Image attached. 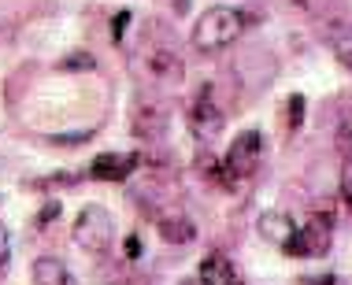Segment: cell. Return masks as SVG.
<instances>
[{"label":"cell","mask_w":352,"mask_h":285,"mask_svg":"<svg viewBox=\"0 0 352 285\" xmlns=\"http://www.w3.org/2000/svg\"><path fill=\"white\" fill-rule=\"evenodd\" d=\"M341 196L352 204V159H345V167H341Z\"/></svg>","instance_id":"cell-16"},{"label":"cell","mask_w":352,"mask_h":285,"mask_svg":"<svg viewBox=\"0 0 352 285\" xmlns=\"http://www.w3.org/2000/svg\"><path fill=\"white\" fill-rule=\"evenodd\" d=\"M256 226H260V237H263V241L274 244V249H282V252L289 249L293 237H297V223H293L285 212H263Z\"/></svg>","instance_id":"cell-8"},{"label":"cell","mask_w":352,"mask_h":285,"mask_svg":"<svg viewBox=\"0 0 352 285\" xmlns=\"http://www.w3.org/2000/svg\"><path fill=\"white\" fill-rule=\"evenodd\" d=\"M34 285H78V278L71 274V267L56 255H41L34 263Z\"/></svg>","instance_id":"cell-11"},{"label":"cell","mask_w":352,"mask_h":285,"mask_svg":"<svg viewBox=\"0 0 352 285\" xmlns=\"http://www.w3.org/2000/svg\"><path fill=\"white\" fill-rule=\"evenodd\" d=\"M330 237H334V223L330 215H311L304 226H297V237L285 252L289 255H322L330 249Z\"/></svg>","instance_id":"cell-5"},{"label":"cell","mask_w":352,"mask_h":285,"mask_svg":"<svg viewBox=\"0 0 352 285\" xmlns=\"http://www.w3.org/2000/svg\"><path fill=\"white\" fill-rule=\"evenodd\" d=\"M12 271V233H8V226H0V278Z\"/></svg>","instance_id":"cell-14"},{"label":"cell","mask_w":352,"mask_h":285,"mask_svg":"<svg viewBox=\"0 0 352 285\" xmlns=\"http://www.w3.org/2000/svg\"><path fill=\"white\" fill-rule=\"evenodd\" d=\"M126 23H130V12H119L116 19H111V37H116V41L122 37V30H126Z\"/></svg>","instance_id":"cell-18"},{"label":"cell","mask_w":352,"mask_h":285,"mask_svg":"<svg viewBox=\"0 0 352 285\" xmlns=\"http://www.w3.org/2000/svg\"><path fill=\"white\" fill-rule=\"evenodd\" d=\"M164 126H167V115L160 108H145V104H141V108L134 111V134L138 137H160L164 134Z\"/></svg>","instance_id":"cell-12"},{"label":"cell","mask_w":352,"mask_h":285,"mask_svg":"<svg viewBox=\"0 0 352 285\" xmlns=\"http://www.w3.org/2000/svg\"><path fill=\"white\" fill-rule=\"evenodd\" d=\"M338 148L345 152V159H352V115H345L338 126Z\"/></svg>","instance_id":"cell-15"},{"label":"cell","mask_w":352,"mask_h":285,"mask_svg":"<svg viewBox=\"0 0 352 285\" xmlns=\"http://www.w3.org/2000/svg\"><path fill=\"white\" fill-rule=\"evenodd\" d=\"M156 226H160V237H164L167 244H189V241H197V223H193L186 212H167V215H160Z\"/></svg>","instance_id":"cell-9"},{"label":"cell","mask_w":352,"mask_h":285,"mask_svg":"<svg viewBox=\"0 0 352 285\" xmlns=\"http://www.w3.org/2000/svg\"><path fill=\"white\" fill-rule=\"evenodd\" d=\"M304 119V97L297 93V97H289V126H300Z\"/></svg>","instance_id":"cell-17"},{"label":"cell","mask_w":352,"mask_h":285,"mask_svg":"<svg viewBox=\"0 0 352 285\" xmlns=\"http://www.w3.org/2000/svg\"><path fill=\"white\" fill-rule=\"evenodd\" d=\"M330 49H334V60L341 63V67L352 71V23L338 26V30L330 34Z\"/></svg>","instance_id":"cell-13"},{"label":"cell","mask_w":352,"mask_h":285,"mask_svg":"<svg viewBox=\"0 0 352 285\" xmlns=\"http://www.w3.org/2000/svg\"><path fill=\"white\" fill-rule=\"evenodd\" d=\"M138 163H141V156H134V152H100L89 167V178H97V182H122V178H130V170Z\"/></svg>","instance_id":"cell-7"},{"label":"cell","mask_w":352,"mask_h":285,"mask_svg":"<svg viewBox=\"0 0 352 285\" xmlns=\"http://www.w3.org/2000/svg\"><path fill=\"white\" fill-rule=\"evenodd\" d=\"M186 122H189V130H193V137H201V141H212V137L223 134V126H226V111L215 104L212 89H201V97L189 104Z\"/></svg>","instance_id":"cell-4"},{"label":"cell","mask_w":352,"mask_h":285,"mask_svg":"<svg viewBox=\"0 0 352 285\" xmlns=\"http://www.w3.org/2000/svg\"><path fill=\"white\" fill-rule=\"evenodd\" d=\"M197 278H201V285H237L234 263L223 252H208L201 267H197Z\"/></svg>","instance_id":"cell-10"},{"label":"cell","mask_w":352,"mask_h":285,"mask_svg":"<svg viewBox=\"0 0 352 285\" xmlns=\"http://www.w3.org/2000/svg\"><path fill=\"white\" fill-rule=\"evenodd\" d=\"M74 244H78L82 252H89V255H104L111 249V241H116V218H111L108 207H100V204H89V207H82L78 218H74Z\"/></svg>","instance_id":"cell-2"},{"label":"cell","mask_w":352,"mask_h":285,"mask_svg":"<svg viewBox=\"0 0 352 285\" xmlns=\"http://www.w3.org/2000/svg\"><path fill=\"white\" fill-rule=\"evenodd\" d=\"M60 67H93V56H67Z\"/></svg>","instance_id":"cell-19"},{"label":"cell","mask_w":352,"mask_h":285,"mask_svg":"<svg viewBox=\"0 0 352 285\" xmlns=\"http://www.w3.org/2000/svg\"><path fill=\"white\" fill-rule=\"evenodd\" d=\"M141 67H145V74L160 85H178L186 78V63L175 49H148L141 56Z\"/></svg>","instance_id":"cell-6"},{"label":"cell","mask_w":352,"mask_h":285,"mask_svg":"<svg viewBox=\"0 0 352 285\" xmlns=\"http://www.w3.org/2000/svg\"><path fill=\"white\" fill-rule=\"evenodd\" d=\"M245 30V15L237 8H226V4H215L193 23V49L201 52H223L241 37Z\"/></svg>","instance_id":"cell-1"},{"label":"cell","mask_w":352,"mask_h":285,"mask_svg":"<svg viewBox=\"0 0 352 285\" xmlns=\"http://www.w3.org/2000/svg\"><path fill=\"white\" fill-rule=\"evenodd\" d=\"M182 285H201V278H186Z\"/></svg>","instance_id":"cell-20"},{"label":"cell","mask_w":352,"mask_h":285,"mask_svg":"<svg viewBox=\"0 0 352 285\" xmlns=\"http://www.w3.org/2000/svg\"><path fill=\"white\" fill-rule=\"evenodd\" d=\"M263 163V134L260 130H245V134H237V141L230 145V152H226L223 167L226 174H230V182H245V178H252L256 170H260Z\"/></svg>","instance_id":"cell-3"}]
</instances>
